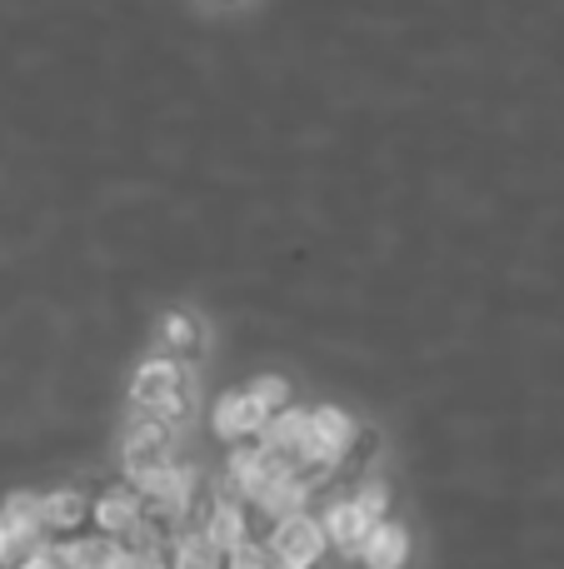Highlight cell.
I'll use <instances>...</instances> for the list:
<instances>
[{"instance_id":"7a4b0ae2","label":"cell","mask_w":564,"mask_h":569,"mask_svg":"<svg viewBox=\"0 0 564 569\" xmlns=\"http://www.w3.org/2000/svg\"><path fill=\"white\" fill-rule=\"evenodd\" d=\"M175 430L180 425L160 420V415H145L140 410L135 420L125 425V440H120V455H125V480H135V475L155 470V465L175 460Z\"/></svg>"},{"instance_id":"7402d4cb","label":"cell","mask_w":564,"mask_h":569,"mask_svg":"<svg viewBox=\"0 0 564 569\" xmlns=\"http://www.w3.org/2000/svg\"><path fill=\"white\" fill-rule=\"evenodd\" d=\"M16 569H66V565H60L56 545H40V550H30V555H26V560H20Z\"/></svg>"},{"instance_id":"9c48e42d","label":"cell","mask_w":564,"mask_h":569,"mask_svg":"<svg viewBox=\"0 0 564 569\" xmlns=\"http://www.w3.org/2000/svg\"><path fill=\"white\" fill-rule=\"evenodd\" d=\"M60 565L66 569H120L125 565V550H120L115 535H70V540L56 545Z\"/></svg>"},{"instance_id":"7c38bea8","label":"cell","mask_w":564,"mask_h":569,"mask_svg":"<svg viewBox=\"0 0 564 569\" xmlns=\"http://www.w3.org/2000/svg\"><path fill=\"white\" fill-rule=\"evenodd\" d=\"M200 530L210 535V540L220 545V550H235L240 540H250V520H245V505L235 500V495H210V510L205 520H200Z\"/></svg>"},{"instance_id":"3957f363","label":"cell","mask_w":564,"mask_h":569,"mask_svg":"<svg viewBox=\"0 0 564 569\" xmlns=\"http://www.w3.org/2000/svg\"><path fill=\"white\" fill-rule=\"evenodd\" d=\"M285 470H290V465L280 460V455H270L260 440H250V445H230L225 485H230V495H235L240 505H255L260 495H265Z\"/></svg>"},{"instance_id":"ac0fdd59","label":"cell","mask_w":564,"mask_h":569,"mask_svg":"<svg viewBox=\"0 0 564 569\" xmlns=\"http://www.w3.org/2000/svg\"><path fill=\"white\" fill-rule=\"evenodd\" d=\"M225 569H285L270 555L265 540H240L235 550H225Z\"/></svg>"},{"instance_id":"ffe728a7","label":"cell","mask_w":564,"mask_h":569,"mask_svg":"<svg viewBox=\"0 0 564 569\" xmlns=\"http://www.w3.org/2000/svg\"><path fill=\"white\" fill-rule=\"evenodd\" d=\"M250 395H255V400L265 405L270 415L285 410V405H290V385H285V375H260V380L250 385Z\"/></svg>"},{"instance_id":"e0dca14e","label":"cell","mask_w":564,"mask_h":569,"mask_svg":"<svg viewBox=\"0 0 564 569\" xmlns=\"http://www.w3.org/2000/svg\"><path fill=\"white\" fill-rule=\"evenodd\" d=\"M0 520L16 525V530H26V535H46V495H36V490L6 495V505H0Z\"/></svg>"},{"instance_id":"9a60e30c","label":"cell","mask_w":564,"mask_h":569,"mask_svg":"<svg viewBox=\"0 0 564 569\" xmlns=\"http://www.w3.org/2000/svg\"><path fill=\"white\" fill-rule=\"evenodd\" d=\"M165 569H225V550H220L200 525H185V530L175 535V550H170Z\"/></svg>"},{"instance_id":"5bb4252c","label":"cell","mask_w":564,"mask_h":569,"mask_svg":"<svg viewBox=\"0 0 564 569\" xmlns=\"http://www.w3.org/2000/svg\"><path fill=\"white\" fill-rule=\"evenodd\" d=\"M90 525V495L66 485V490L46 495V530L50 535H80Z\"/></svg>"},{"instance_id":"8992f818","label":"cell","mask_w":564,"mask_h":569,"mask_svg":"<svg viewBox=\"0 0 564 569\" xmlns=\"http://www.w3.org/2000/svg\"><path fill=\"white\" fill-rule=\"evenodd\" d=\"M265 420H270V410L255 400V395H250V390H230V395H220V400H215L210 430H215L225 445H250V440H260Z\"/></svg>"},{"instance_id":"8fae6325","label":"cell","mask_w":564,"mask_h":569,"mask_svg":"<svg viewBox=\"0 0 564 569\" xmlns=\"http://www.w3.org/2000/svg\"><path fill=\"white\" fill-rule=\"evenodd\" d=\"M320 525H325V545H330V550H340L345 560H360V550H365V535L375 530V520H365L355 500H340Z\"/></svg>"},{"instance_id":"ba28073f","label":"cell","mask_w":564,"mask_h":569,"mask_svg":"<svg viewBox=\"0 0 564 569\" xmlns=\"http://www.w3.org/2000/svg\"><path fill=\"white\" fill-rule=\"evenodd\" d=\"M155 345L165 360H180L190 370V365L205 355V330L195 325V315L170 310V315H160V325H155Z\"/></svg>"},{"instance_id":"d6986e66","label":"cell","mask_w":564,"mask_h":569,"mask_svg":"<svg viewBox=\"0 0 564 569\" xmlns=\"http://www.w3.org/2000/svg\"><path fill=\"white\" fill-rule=\"evenodd\" d=\"M30 550H40V535H26V530L0 520V569H16Z\"/></svg>"},{"instance_id":"30bf717a","label":"cell","mask_w":564,"mask_h":569,"mask_svg":"<svg viewBox=\"0 0 564 569\" xmlns=\"http://www.w3.org/2000/svg\"><path fill=\"white\" fill-rule=\"evenodd\" d=\"M305 425H310V410H300V405H285V410H275L265 420V430H260V445H265L270 455H280L285 465H295L300 455H305Z\"/></svg>"},{"instance_id":"5b68a950","label":"cell","mask_w":564,"mask_h":569,"mask_svg":"<svg viewBox=\"0 0 564 569\" xmlns=\"http://www.w3.org/2000/svg\"><path fill=\"white\" fill-rule=\"evenodd\" d=\"M360 445V425L350 420L345 410L335 405H320L310 410V425H305V455L300 460H325V465H340L350 450Z\"/></svg>"},{"instance_id":"2e32d148","label":"cell","mask_w":564,"mask_h":569,"mask_svg":"<svg viewBox=\"0 0 564 569\" xmlns=\"http://www.w3.org/2000/svg\"><path fill=\"white\" fill-rule=\"evenodd\" d=\"M305 500H310V490L295 480V475L285 470L275 485H270L265 495H260L255 505H250V510H255V515H265V520L275 525V520H285V515H300V510H305Z\"/></svg>"},{"instance_id":"44dd1931","label":"cell","mask_w":564,"mask_h":569,"mask_svg":"<svg viewBox=\"0 0 564 569\" xmlns=\"http://www.w3.org/2000/svg\"><path fill=\"white\" fill-rule=\"evenodd\" d=\"M350 500H355V505H360V515H365V520H375V525L390 515V490H385V485H360V490L350 495Z\"/></svg>"},{"instance_id":"52a82bcc","label":"cell","mask_w":564,"mask_h":569,"mask_svg":"<svg viewBox=\"0 0 564 569\" xmlns=\"http://www.w3.org/2000/svg\"><path fill=\"white\" fill-rule=\"evenodd\" d=\"M145 515V500H140V490L130 480H120V485H110V490H100L95 500H90V525H95L100 535H125L130 525Z\"/></svg>"},{"instance_id":"4fadbf2b","label":"cell","mask_w":564,"mask_h":569,"mask_svg":"<svg viewBox=\"0 0 564 569\" xmlns=\"http://www.w3.org/2000/svg\"><path fill=\"white\" fill-rule=\"evenodd\" d=\"M365 569H405L410 560V530L395 520H380L375 530L365 535V550H360Z\"/></svg>"},{"instance_id":"6da1fadb","label":"cell","mask_w":564,"mask_h":569,"mask_svg":"<svg viewBox=\"0 0 564 569\" xmlns=\"http://www.w3.org/2000/svg\"><path fill=\"white\" fill-rule=\"evenodd\" d=\"M130 405L145 415H160V420L180 425L185 420V405H190V375L180 360H165V355H150L145 365L135 370L130 380Z\"/></svg>"},{"instance_id":"277c9868","label":"cell","mask_w":564,"mask_h":569,"mask_svg":"<svg viewBox=\"0 0 564 569\" xmlns=\"http://www.w3.org/2000/svg\"><path fill=\"white\" fill-rule=\"evenodd\" d=\"M265 545H270V555H275L285 569H315L320 555H325V525L310 520L305 510L285 515V520L270 525Z\"/></svg>"}]
</instances>
